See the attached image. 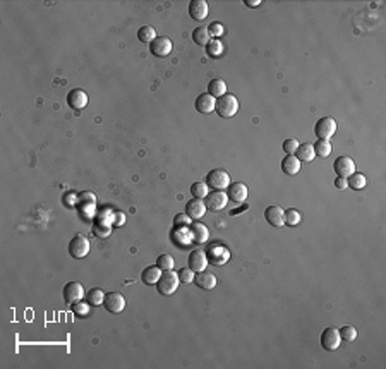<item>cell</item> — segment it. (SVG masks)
I'll return each mask as SVG.
<instances>
[{"instance_id":"cell-1","label":"cell","mask_w":386,"mask_h":369,"mask_svg":"<svg viewBox=\"0 0 386 369\" xmlns=\"http://www.w3.org/2000/svg\"><path fill=\"white\" fill-rule=\"evenodd\" d=\"M179 283H180L179 273H175L174 270H167L163 271L160 280L157 282V290L162 296H172L179 288Z\"/></svg>"},{"instance_id":"cell-2","label":"cell","mask_w":386,"mask_h":369,"mask_svg":"<svg viewBox=\"0 0 386 369\" xmlns=\"http://www.w3.org/2000/svg\"><path fill=\"white\" fill-rule=\"evenodd\" d=\"M215 110L220 117H225V119H230L239 112V100L236 98V95L226 93L223 96L216 100Z\"/></svg>"},{"instance_id":"cell-3","label":"cell","mask_w":386,"mask_h":369,"mask_svg":"<svg viewBox=\"0 0 386 369\" xmlns=\"http://www.w3.org/2000/svg\"><path fill=\"white\" fill-rule=\"evenodd\" d=\"M206 184H208V187H211L213 191H225L226 187L230 186L228 172H225L223 169H215V170L208 172Z\"/></svg>"},{"instance_id":"cell-4","label":"cell","mask_w":386,"mask_h":369,"mask_svg":"<svg viewBox=\"0 0 386 369\" xmlns=\"http://www.w3.org/2000/svg\"><path fill=\"white\" fill-rule=\"evenodd\" d=\"M206 256H208V263H211V265L215 266H221L230 259V251L221 244H213L208 247Z\"/></svg>"},{"instance_id":"cell-5","label":"cell","mask_w":386,"mask_h":369,"mask_svg":"<svg viewBox=\"0 0 386 369\" xmlns=\"http://www.w3.org/2000/svg\"><path fill=\"white\" fill-rule=\"evenodd\" d=\"M314 132L320 139H330L337 132V120L333 117H323L314 125Z\"/></svg>"},{"instance_id":"cell-6","label":"cell","mask_w":386,"mask_h":369,"mask_svg":"<svg viewBox=\"0 0 386 369\" xmlns=\"http://www.w3.org/2000/svg\"><path fill=\"white\" fill-rule=\"evenodd\" d=\"M69 253L75 259L86 258L88 253H90V241H88L85 236L78 234V236H75L72 241L69 242Z\"/></svg>"},{"instance_id":"cell-7","label":"cell","mask_w":386,"mask_h":369,"mask_svg":"<svg viewBox=\"0 0 386 369\" xmlns=\"http://www.w3.org/2000/svg\"><path fill=\"white\" fill-rule=\"evenodd\" d=\"M103 306H105V309H107L108 313L119 314V313H122L124 309H125V297L120 292L105 293Z\"/></svg>"},{"instance_id":"cell-8","label":"cell","mask_w":386,"mask_h":369,"mask_svg":"<svg viewBox=\"0 0 386 369\" xmlns=\"http://www.w3.org/2000/svg\"><path fill=\"white\" fill-rule=\"evenodd\" d=\"M340 343H342V337H340V331L338 328H333V326H330V328H326L325 331L321 333V345L325 350H337L340 347Z\"/></svg>"},{"instance_id":"cell-9","label":"cell","mask_w":386,"mask_h":369,"mask_svg":"<svg viewBox=\"0 0 386 369\" xmlns=\"http://www.w3.org/2000/svg\"><path fill=\"white\" fill-rule=\"evenodd\" d=\"M85 299V287L79 282H69L64 287V301L65 304H74Z\"/></svg>"},{"instance_id":"cell-10","label":"cell","mask_w":386,"mask_h":369,"mask_svg":"<svg viewBox=\"0 0 386 369\" xmlns=\"http://www.w3.org/2000/svg\"><path fill=\"white\" fill-rule=\"evenodd\" d=\"M149 50L155 57H167L172 52V40L169 36H157L149 43Z\"/></svg>"},{"instance_id":"cell-11","label":"cell","mask_w":386,"mask_h":369,"mask_svg":"<svg viewBox=\"0 0 386 369\" xmlns=\"http://www.w3.org/2000/svg\"><path fill=\"white\" fill-rule=\"evenodd\" d=\"M228 203V196L225 194L223 191H213L208 192V196L204 198V204H206L208 209H213V211H220L223 209Z\"/></svg>"},{"instance_id":"cell-12","label":"cell","mask_w":386,"mask_h":369,"mask_svg":"<svg viewBox=\"0 0 386 369\" xmlns=\"http://www.w3.org/2000/svg\"><path fill=\"white\" fill-rule=\"evenodd\" d=\"M335 172H337L338 177H345L349 179L352 174L355 172V163L352 160L350 157H340L335 160V165H333Z\"/></svg>"},{"instance_id":"cell-13","label":"cell","mask_w":386,"mask_h":369,"mask_svg":"<svg viewBox=\"0 0 386 369\" xmlns=\"http://www.w3.org/2000/svg\"><path fill=\"white\" fill-rule=\"evenodd\" d=\"M209 6L206 0H192L189 4V16L194 21H204L208 18Z\"/></svg>"},{"instance_id":"cell-14","label":"cell","mask_w":386,"mask_h":369,"mask_svg":"<svg viewBox=\"0 0 386 369\" xmlns=\"http://www.w3.org/2000/svg\"><path fill=\"white\" fill-rule=\"evenodd\" d=\"M189 268H192V270L196 271V273H199V271H204L208 266V256L204 251L201 249H196L192 251L191 254H189Z\"/></svg>"},{"instance_id":"cell-15","label":"cell","mask_w":386,"mask_h":369,"mask_svg":"<svg viewBox=\"0 0 386 369\" xmlns=\"http://www.w3.org/2000/svg\"><path fill=\"white\" fill-rule=\"evenodd\" d=\"M215 105H216V98H213L209 93H201L194 102L196 110H198L199 114H204V115L211 114V112L215 110Z\"/></svg>"},{"instance_id":"cell-16","label":"cell","mask_w":386,"mask_h":369,"mask_svg":"<svg viewBox=\"0 0 386 369\" xmlns=\"http://www.w3.org/2000/svg\"><path fill=\"white\" fill-rule=\"evenodd\" d=\"M228 199H232L234 203H244V201L247 199V196H249V189H247V186L244 182H234L230 184L228 187Z\"/></svg>"},{"instance_id":"cell-17","label":"cell","mask_w":386,"mask_h":369,"mask_svg":"<svg viewBox=\"0 0 386 369\" xmlns=\"http://www.w3.org/2000/svg\"><path fill=\"white\" fill-rule=\"evenodd\" d=\"M264 218L273 227H283L285 225V211L280 206H270L264 211Z\"/></svg>"},{"instance_id":"cell-18","label":"cell","mask_w":386,"mask_h":369,"mask_svg":"<svg viewBox=\"0 0 386 369\" xmlns=\"http://www.w3.org/2000/svg\"><path fill=\"white\" fill-rule=\"evenodd\" d=\"M67 103H69V107L75 108V110H81V108H85L88 105V95L83 90H79V88L70 90V93L67 95Z\"/></svg>"},{"instance_id":"cell-19","label":"cell","mask_w":386,"mask_h":369,"mask_svg":"<svg viewBox=\"0 0 386 369\" xmlns=\"http://www.w3.org/2000/svg\"><path fill=\"white\" fill-rule=\"evenodd\" d=\"M186 213L191 216V220H199V218L204 216L206 213V204H204L203 199H191L186 204Z\"/></svg>"},{"instance_id":"cell-20","label":"cell","mask_w":386,"mask_h":369,"mask_svg":"<svg viewBox=\"0 0 386 369\" xmlns=\"http://www.w3.org/2000/svg\"><path fill=\"white\" fill-rule=\"evenodd\" d=\"M194 283L198 285L199 288H203V290H213V288L216 287V276L206 270L199 271V273L194 276Z\"/></svg>"},{"instance_id":"cell-21","label":"cell","mask_w":386,"mask_h":369,"mask_svg":"<svg viewBox=\"0 0 386 369\" xmlns=\"http://www.w3.org/2000/svg\"><path fill=\"white\" fill-rule=\"evenodd\" d=\"M300 160L295 157V155H287V157L282 160V172L287 175H295L299 174L300 170Z\"/></svg>"},{"instance_id":"cell-22","label":"cell","mask_w":386,"mask_h":369,"mask_svg":"<svg viewBox=\"0 0 386 369\" xmlns=\"http://www.w3.org/2000/svg\"><path fill=\"white\" fill-rule=\"evenodd\" d=\"M191 234L198 244H204V242H208V239H209V230L206 225H203L201 222H194V224H192Z\"/></svg>"},{"instance_id":"cell-23","label":"cell","mask_w":386,"mask_h":369,"mask_svg":"<svg viewBox=\"0 0 386 369\" xmlns=\"http://www.w3.org/2000/svg\"><path fill=\"white\" fill-rule=\"evenodd\" d=\"M160 276H162V270L155 265V266H148L142 270L141 280H142V283H146V285H157V282L160 280Z\"/></svg>"},{"instance_id":"cell-24","label":"cell","mask_w":386,"mask_h":369,"mask_svg":"<svg viewBox=\"0 0 386 369\" xmlns=\"http://www.w3.org/2000/svg\"><path fill=\"white\" fill-rule=\"evenodd\" d=\"M208 93L213 96V98H220V96L226 95V85L223 79H211L208 83Z\"/></svg>"},{"instance_id":"cell-25","label":"cell","mask_w":386,"mask_h":369,"mask_svg":"<svg viewBox=\"0 0 386 369\" xmlns=\"http://www.w3.org/2000/svg\"><path fill=\"white\" fill-rule=\"evenodd\" d=\"M295 157L299 158L300 162H313L316 158V153H314V146L309 144V142H304V144H299L295 152Z\"/></svg>"},{"instance_id":"cell-26","label":"cell","mask_w":386,"mask_h":369,"mask_svg":"<svg viewBox=\"0 0 386 369\" xmlns=\"http://www.w3.org/2000/svg\"><path fill=\"white\" fill-rule=\"evenodd\" d=\"M192 40H194L196 45L206 47V45H209V41H211V35H209L206 26H199L194 29V33H192Z\"/></svg>"},{"instance_id":"cell-27","label":"cell","mask_w":386,"mask_h":369,"mask_svg":"<svg viewBox=\"0 0 386 369\" xmlns=\"http://www.w3.org/2000/svg\"><path fill=\"white\" fill-rule=\"evenodd\" d=\"M313 146H314V153L320 158H328L331 152H333V146H331V142L328 139H318Z\"/></svg>"},{"instance_id":"cell-28","label":"cell","mask_w":386,"mask_h":369,"mask_svg":"<svg viewBox=\"0 0 386 369\" xmlns=\"http://www.w3.org/2000/svg\"><path fill=\"white\" fill-rule=\"evenodd\" d=\"M347 182H349V187H352V189L360 191V189H364V187H366L367 180H366V177H364L362 174H357V172H354V174H352L350 177L347 179Z\"/></svg>"},{"instance_id":"cell-29","label":"cell","mask_w":386,"mask_h":369,"mask_svg":"<svg viewBox=\"0 0 386 369\" xmlns=\"http://www.w3.org/2000/svg\"><path fill=\"white\" fill-rule=\"evenodd\" d=\"M208 189L209 187L206 182H194L191 186V194H192V198H196V199H204L209 192Z\"/></svg>"},{"instance_id":"cell-30","label":"cell","mask_w":386,"mask_h":369,"mask_svg":"<svg viewBox=\"0 0 386 369\" xmlns=\"http://www.w3.org/2000/svg\"><path fill=\"white\" fill-rule=\"evenodd\" d=\"M86 301L90 306H100L103 304L105 301V292L100 290V288H91L90 292L86 293Z\"/></svg>"},{"instance_id":"cell-31","label":"cell","mask_w":386,"mask_h":369,"mask_svg":"<svg viewBox=\"0 0 386 369\" xmlns=\"http://www.w3.org/2000/svg\"><path fill=\"white\" fill-rule=\"evenodd\" d=\"M137 38H139V41H142V43H151V41L157 38V31H155L153 26H142L139 28V31H137Z\"/></svg>"},{"instance_id":"cell-32","label":"cell","mask_w":386,"mask_h":369,"mask_svg":"<svg viewBox=\"0 0 386 369\" xmlns=\"http://www.w3.org/2000/svg\"><path fill=\"white\" fill-rule=\"evenodd\" d=\"M174 258H172L170 254H160L157 259V266L160 268L162 271H167V270H174Z\"/></svg>"},{"instance_id":"cell-33","label":"cell","mask_w":386,"mask_h":369,"mask_svg":"<svg viewBox=\"0 0 386 369\" xmlns=\"http://www.w3.org/2000/svg\"><path fill=\"white\" fill-rule=\"evenodd\" d=\"M285 224L288 225V227H295V225L300 224V213L297 211V209H287L285 211Z\"/></svg>"},{"instance_id":"cell-34","label":"cell","mask_w":386,"mask_h":369,"mask_svg":"<svg viewBox=\"0 0 386 369\" xmlns=\"http://www.w3.org/2000/svg\"><path fill=\"white\" fill-rule=\"evenodd\" d=\"M338 331H340V337H342V340H345V342H354L355 338H357V330H355L354 326H350V325L342 326V328H340Z\"/></svg>"},{"instance_id":"cell-35","label":"cell","mask_w":386,"mask_h":369,"mask_svg":"<svg viewBox=\"0 0 386 369\" xmlns=\"http://www.w3.org/2000/svg\"><path fill=\"white\" fill-rule=\"evenodd\" d=\"M196 273V271L194 270H192V268H182V270H180L179 271V278H180V282H182V283H192V282H194V275Z\"/></svg>"},{"instance_id":"cell-36","label":"cell","mask_w":386,"mask_h":369,"mask_svg":"<svg viewBox=\"0 0 386 369\" xmlns=\"http://www.w3.org/2000/svg\"><path fill=\"white\" fill-rule=\"evenodd\" d=\"M90 308L91 306L88 303H83V301H78V303L72 304V311L78 314V316H88V314H90Z\"/></svg>"},{"instance_id":"cell-37","label":"cell","mask_w":386,"mask_h":369,"mask_svg":"<svg viewBox=\"0 0 386 369\" xmlns=\"http://www.w3.org/2000/svg\"><path fill=\"white\" fill-rule=\"evenodd\" d=\"M221 52H223V45L220 43L218 40H213V41H209V45H208V53L211 57H218V55H221Z\"/></svg>"},{"instance_id":"cell-38","label":"cell","mask_w":386,"mask_h":369,"mask_svg":"<svg viewBox=\"0 0 386 369\" xmlns=\"http://www.w3.org/2000/svg\"><path fill=\"white\" fill-rule=\"evenodd\" d=\"M208 31H209V35H211V36H215V38H220V36H223L225 28L221 26L220 23H211L208 26Z\"/></svg>"},{"instance_id":"cell-39","label":"cell","mask_w":386,"mask_h":369,"mask_svg":"<svg viewBox=\"0 0 386 369\" xmlns=\"http://www.w3.org/2000/svg\"><path fill=\"white\" fill-rule=\"evenodd\" d=\"M299 144L300 142L297 141V139H287L283 142V150H285V153L287 155H293L297 152V148H299Z\"/></svg>"},{"instance_id":"cell-40","label":"cell","mask_w":386,"mask_h":369,"mask_svg":"<svg viewBox=\"0 0 386 369\" xmlns=\"http://www.w3.org/2000/svg\"><path fill=\"white\" fill-rule=\"evenodd\" d=\"M191 216L187 215V213H184V215H177L174 218V224H175V227H179V225H189L191 224Z\"/></svg>"},{"instance_id":"cell-41","label":"cell","mask_w":386,"mask_h":369,"mask_svg":"<svg viewBox=\"0 0 386 369\" xmlns=\"http://www.w3.org/2000/svg\"><path fill=\"white\" fill-rule=\"evenodd\" d=\"M335 187L340 189V191H343V189H347V187H349V182H347L345 177H337V179H335Z\"/></svg>"},{"instance_id":"cell-42","label":"cell","mask_w":386,"mask_h":369,"mask_svg":"<svg viewBox=\"0 0 386 369\" xmlns=\"http://www.w3.org/2000/svg\"><path fill=\"white\" fill-rule=\"evenodd\" d=\"M124 224V213L117 211V216H115V227H119V225Z\"/></svg>"},{"instance_id":"cell-43","label":"cell","mask_w":386,"mask_h":369,"mask_svg":"<svg viewBox=\"0 0 386 369\" xmlns=\"http://www.w3.org/2000/svg\"><path fill=\"white\" fill-rule=\"evenodd\" d=\"M244 4L247 7H258L261 6V0H244Z\"/></svg>"}]
</instances>
